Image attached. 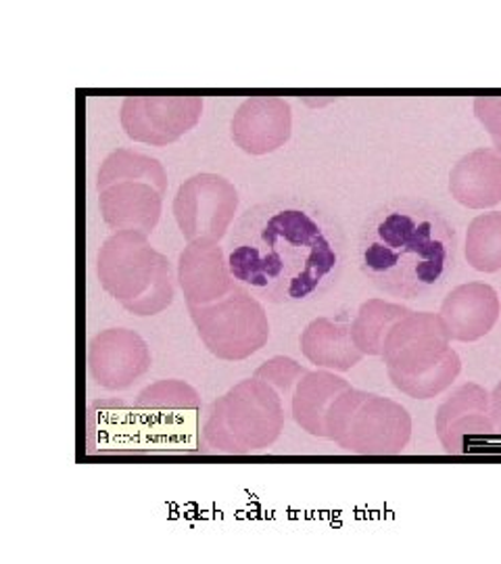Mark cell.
Returning a JSON list of instances; mask_svg holds the SVG:
<instances>
[{
	"label": "cell",
	"instance_id": "8992f818",
	"mask_svg": "<svg viewBox=\"0 0 501 564\" xmlns=\"http://www.w3.org/2000/svg\"><path fill=\"white\" fill-rule=\"evenodd\" d=\"M487 393L477 384H466L439 410L437 429L449 452H466V433L489 435L493 431Z\"/></svg>",
	"mask_w": 501,
	"mask_h": 564
},
{
	"label": "cell",
	"instance_id": "9c48e42d",
	"mask_svg": "<svg viewBox=\"0 0 501 564\" xmlns=\"http://www.w3.org/2000/svg\"><path fill=\"white\" fill-rule=\"evenodd\" d=\"M345 384L339 379H330V377H318L307 384H303L299 393V402H297V419L299 423L312 431V433H322L320 414L322 398H328L335 393V389H342Z\"/></svg>",
	"mask_w": 501,
	"mask_h": 564
},
{
	"label": "cell",
	"instance_id": "7a4b0ae2",
	"mask_svg": "<svg viewBox=\"0 0 501 564\" xmlns=\"http://www.w3.org/2000/svg\"><path fill=\"white\" fill-rule=\"evenodd\" d=\"M456 228L422 202H393L370 214L358 239V262L372 284L393 297L418 300L456 265Z\"/></svg>",
	"mask_w": 501,
	"mask_h": 564
},
{
	"label": "cell",
	"instance_id": "5b68a950",
	"mask_svg": "<svg viewBox=\"0 0 501 564\" xmlns=\"http://www.w3.org/2000/svg\"><path fill=\"white\" fill-rule=\"evenodd\" d=\"M447 333L458 341H477L500 318V300L491 286L468 284L449 295L443 305Z\"/></svg>",
	"mask_w": 501,
	"mask_h": 564
},
{
	"label": "cell",
	"instance_id": "6da1fadb",
	"mask_svg": "<svg viewBox=\"0 0 501 564\" xmlns=\"http://www.w3.org/2000/svg\"><path fill=\"white\" fill-rule=\"evenodd\" d=\"M347 241L335 216L299 197L249 207L226 241L232 279L263 302H312L341 279Z\"/></svg>",
	"mask_w": 501,
	"mask_h": 564
},
{
	"label": "cell",
	"instance_id": "3957f363",
	"mask_svg": "<svg viewBox=\"0 0 501 564\" xmlns=\"http://www.w3.org/2000/svg\"><path fill=\"white\" fill-rule=\"evenodd\" d=\"M443 324L421 316L403 324L384 343V358L393 383L412 398L428 400L442 393L460 372V360L447 349Z\"/></svg>",
	"mask_w": 501,
	"mask_h": 564
},
{
	"label": "cell",
	"instance_id": "52a82bcc",
	"mask_svg": "<svg viewBox=\"0 0 501 564\" xmlns=\"http://www.w3.org/2000/svg\"><path fill=\"white\" fill-rule=\"evenodd\" d=\"M451 188L470 207H489L501 202V155L477 151L456 167Z\"/></svg>",
	"mask_w": 501,
	"mask_h": 564
},
{
	"label": "cell",
	"instance_id": "ba28073f",
	"mask_svg": "<svg viewBox=\"0 0 501 564\" xmlns=\"http://www.w3.org/2000/svg\"><path fill=\"white\" fill-rule=\"evenodd\" d=\"M466 258L477 270H501V212L477 218L468 230Z\"/></svg>",
	"mask_w": 501,
	"mask_h": 564
},
{
	"label": "cell",
	"instance_id": "8fae6325",
	"mask_svg": "<svg viewBox=\"0 0 501 564\" xmlns=\"http://www.w3.org/2000/svg\"><path fill=\"white\" fill-rule=\"evenodd\" d=\"M491 419H493V424L501 431V384H498V389H495V393H493Z\"/></svg>",
	"mask_w": 501,
	"mask_h": 564
},
{
	"label": "cell",
	"instance_id": "277c9868",
	"mask_svg": "<svg viewBox=\"0 0 501 564\" xmlns=\"http://www.w3.org/2000/svg\"><path fill=\"white\" fill-rule=\"evenodd\" d=\"M333 414L337 440L353 452H400L410 440L412 423L407 412L397 403L377 395H349Z\"/></svg>",
	"mask_w": 501,
	"mask_h": 564
},
{
	"label": "cell",
	"instance_id": "30bf717a",
	"mask_svg": "<svg viewBox=\"0 0 501 564\" xmlns=\"http://www.w3.org/2000/svg\"><path fill=\"white\" fill-rule=\"evenodd\" d=\"M477 113L491 132L495 147L501 151V97H484L477 101Z\"/></svg>",
	"mask_w": 501,
	"mask_h": 564
}]
</instances>
